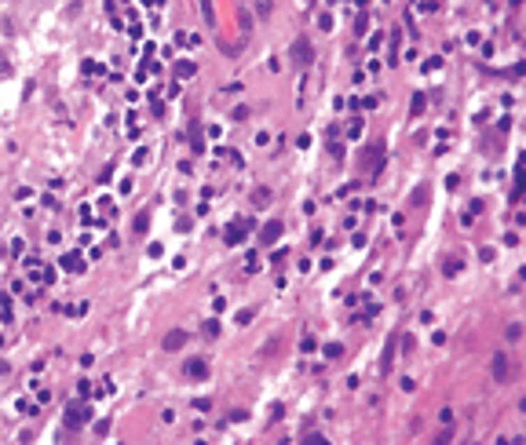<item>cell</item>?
<instances>
[{"mask_svg": "<svg viewBox=\"0 0 526 445\" xmlns=\"http://www.w3.org/2000/svg\"><path fill=\"white\" fill-rule=\"evenodd\" d=\"M289 62H293V66H300V70H307L311 62H314V47H311L307 37H296V40H293V47H289Z\"/></svg>", "mask_w": 526, "mask_h": 445, "instance_id": "obj_1", "label": "cell"}, {"mask_svg": "<svg viewBox=\"0 0 526 445\" xmlns=\"http://www.w3.org/2000/svg\"><path fill=\"white\" fill-rule=\"evenodd\" d=\"M88 420H92L88 402H70V405H66V427H70V431H81Z\"/></svg>", "mask_w": 526, "mask_h": 445, "instance_id": "obj_2", "label": "cell"}, {"mask_svg": "<svg viewBox=\"0 0 526 445\" xmlns=\"http://www.w3.org/2000/svg\"><path fill=\"white\" fill-rule=\"evenodd\" d=\"M183 376L205 379V376H209V361H205V358H187V361H183Z\"/></svg>", "mask_w": 526, "mask_h": 445, "instance_id": "obj_3", "label": "cell"}, {"mask_svg": "<svg viewBox=\"0 0 526 445\" xmlns=\"http://www.w3.org/2000/svg\"><path fill=\"white\" fill-rule=\"evenodd\" d=\"M490 372H493V379H501V384H504L508 376H512V365H508V354H504V351H497V354H493V361H490Z\"/></svg>", "mask_w": 526, "mask_h": 445, "instance_id": "obj_4", "label": "cell"}, {"mask_svg": "<svg viewBox=\"0 0 526 445\" xmlns=\"http://www.w3.org/2000/svg\"><path fill=\"white\" fill-rule=\"evenodd\" d=\"M249 230H252V222L242 219V222H234V227H227V234H223V237H227V245H242Z\"/></svg>", "mask_w": 526, "mask_h": 445, "instance_id": "obj_5", "label": "cell"}, {"mask_svg": "<svg viewBox=\"0 0 526 445\" xmlns=\"http://www.w3.org/2000/svg\"><path fill=\"white\" fill-rule=\"evenodd\" d=\"M172 73L180 77V81H190V77L198 73V62H190V59H175V62H172Z\"/></svg>", "mask_w": 526, "mask_h": 445, "instance_id": "obj_6", "label": "cell"}, {"mask_svg": "<svg viewBox=\"0 0 526 445\" xmlns=\"http://www.w3.org/2000/svg\"><path fill=\"white\" fill-rule=\"evenodd\" d=\"M282 230H285V227H282V222H278V219H270V222H267V227L260 230V245H275V241H278V237H282Z\"/></svg>", "mask_w": 526, "mask_h": 445, "instance_id": "obj_7", "label": "cell"}, {"mask_svg": "<svg viewBox=\"0 0 526 445\" xmlns=\"http://www.w3.org/2000/svg\"><path fill=\"white\" fill-rule=\"evenodd\" d=\"M187 340H190V336H187L183 329H172L168 336H165V343H161V347H165V351H183V347H187Z\"/></svg>", "mask_w": 526, "mask_h": 445, "instance_id": "obj_8", "label": "cell"}, {"mask_svg": "<svg viewBox=\"0 0 526 445\" xmlns=\"http://www.w3.org/2000/svg\"><path fill=\"white\" fill-rule=\"evenodd\" d=\"M59 263H62V270H70V274H85V259L77 256V252H66Z\"/></svg>", "mask_w": 526, "mask_h": 445, "instance_id": "obj_9", "label": "cell"}, {"mask_svg": "<svg viewBox=\"0 0 526 445\" xmlns=\"http://www.w3.org/2000/svg\"><path fill=\"white\" fill-rule=\"evenodd\" d=\"M395 343H398V340L391 336V340H388V347H384V358H380V372H384V376L391 372V365H395Z\"/></svg>", "mask_w": 526, "mask_h": 445, "instance_id": "obj_10", "label": "cell"}, {"mask_svg": "<svg viewBox=\"0 0 526 445\" xmlns=\"http://www.w3.org/2000/svg\"><path fill=\"white\" fill-rule=\"evenodd\" d=\"M252 204H256V209H267V204H270V190H267V186L252 190Z\"/></svg>", "mask_w": 526, "mask_h": 445, "instance_id": "obj_11", "label": "cell"}, {"mask_svg": "<svg viewBox=\"0 0 526 445\" xmlns=\"http://www.w3.org/2000/svg\"><path fill=\"white\" fill-rule=\"evenodd\" d=\"M460 270H465V263H460V259H446V263H442V274H446V278H457Z\"/></svg>", "mask_w": 526, "mask_h": 445, "instance_id": "obj_12", "label": "cell"}, {"mask_svg": "<svg viewBox=\"0 0 526 445\" xmlns=\"http://www.w3.org/2000/svg\"><path fill=\"white\" fill-rule=\"evenodd\" d=\"M201 336H209V340H216V336H219V322H216V317L201 322Z\"/></svg>", "mask_w": 526, "mask_h": 445, "instance_id": "obj_13", "label": "cell"}, {"mask_svg": "<svg viewBox=\"0 0 526 445\" xmlns=\"http://www.w3.org/2000/svg\"><path fill=\"white\" fill-rule=\"evenodd\" d=\"M270 11H275V0H256V15H260V19H270Z\"/></svg>", "mask_w": 526, "mask_h": 445, "instance_id": "obj_14", "label": "cell"}, {"mask_svg": "<svg viewBox=\"0 0 526 445\" xmlns=\"http://www.w3.org/2000/svg\"><path fill=\"white\" fill-rule=\"evenodd\" d=\"M424 106H428V99L417 91V95H413V110H409V114H413V117H421V114H424Z\"/></svg>", "mask_w": 526, "mask_h": 445, "instance_id": "obj_15", "label": "cell"}, {"mask_svg": "<svg viewBox=\"0 0 526 445\" xmlns=\"http://www.w3.org/2000/svg\"><path fill=\"white\" fill-rule=\"evenodd\" d=\"M198 4H201V15H205V22H216V11H212V0H198Z\"/></svg>", "mask_w": 526, "mask_h": 445, "instance_id": "obj_16", "label": "cell"}, {"mask_svg": "<svg viewBox=\"0 0 526 445\" xmlns=\"http://www.w3.org/2000/svg\"><path fill=\"white\" fill-rule=\"evenodd\" d=\"M238 22H242V33L249 37V33H252V15H249V11H242V15H238Z\"/></svg>", "mask_w": 526, "mask_h": 445, "instance_id": "obj_17", "label": "cell"}, {"mask_svg": "<svg viewBox=\"0 0 526 445\" xmlns=\"http://www.w3.org/2000/svg\"><path fill=\"white\" fill-rule=\"evenodd\" d=\"M362 135V121L355 117V121H347V139H358Z\"/></svg>", "mask_w": 526, "mask_h": 445, "instance_id": "obj_18", "label": "cell"}, {"mask_svg": "<svg viewBox=\"0 0 526 445\" xmlns=\"http://www.w3.org/2000/svg\"><path fill=\"white\" fill-rule=\"evenodd\" d=\"M278 343H282V340H270L263 351H260V358H275V354H278Z\"/></svg>", "mask_w": 526, "mask_h": 445, "instance_id": "obj_19", "label": "cell"}, {"mask_svg": "<svg viewBox=\"0 0 526 445\" xmlns=\"http://www.w3.org/2000/svg\"><path fill=\"white\" fill-rule=\"evenodd\" d=\"M77 394H81V398H92V394H95V387L88 384V379H81V384H77Z\"/></svg>", "mask_w": 526, "mask_h": 445, "instance_id": "obj_20", "label": "cell"}, {"mask_svg": "<svg viewBox=\"0 0 526 445\" xmlns=\"http://www.w3.org/2000/svg\"><path fill=\"white\" fill-rule=\"evenodd\" d=\"M256 266H260L256 252H249V259H245V274H256Z\"/></svg>", "mask_w": 526, "mask_h": 445, "instance_id": "obj_21", "label": "cell"}, {"mask_svg": "<svg viewBox=\"0 0 526 445\" xmlns=\"http://www.w3.org/2000/svg\"><path fill=\"white\" fill-rule=\"evenodd\" d=\"M150 227V216H136V234H147Z\"/></svg>", "mask_w": 526, "mask_h": 445, "instance_id": "obj_22", "label": "cell"}, {"mask_svg": "<svg viewBox=\"0 0 526 445\" xmlns=\"http://www.w3.org/2000/svg\"><path fill=\"white\" fill-rule=\"evenodd\" d=\"M340 354H344L340 343H326V358H340Z\"/></svg>", "mask_w": 526, "mask_h": 445, "instance_id": "obj_23", "label": "cell"}, {"mask_svg": "<svg viewBox=\"0 0 526 445\" xmlns=\"http://www.w3.org/2000/svg\"><path fill=\"white\" fill-rule=\"evenodd\" d=\"M428 201V186H417L413 190V204H424Z\"/></svg>", "mask_w": 526, "mask_h": 445, "instance_id": "obj_24", "label": "cell"}, {"mask_svg": "<svg viewBox=\"0 0 526 445\" xmlns=\"http://www.w3.org/2000/svg\"><path fill=\"white\" fill-rule=\"evenodd\" d=\"M365 29H370V19H365V15H358V22H355V33L362 37V33H365Z\"/></svg>", "mask_w": 526, "mask_h": 445, "instance_id": "obj_25", "label": "cell"}, {"mask_svg": "<svg viewBox=\"0 0 526 445\" xmlns=\"http://www.w3.org/2000/svg\"><path fill=\"white\" fill-rule=\"evenodd\" d=\"M95 435L106 438V435H110V420H99V423H95Z\"/></svg>", "mask_w": 526, "mask_h": 445, "instance_id": "obj_26", "label": "cell"}, {"mask_svg": "<svg viewBox=\"0 0 526 445\" xmlns=\"http://www.w3.org/2000/svg\"><path fill=\"white\" fill-rule=\"evenodd\" d=\"M421 11H428V15L439 11V0H421Z\"/></svg>", "mask_w": 526, "mask_h": 445, "instance_id": "obj_27", "label": "cell"}, {"mask_svg": "<svg viewBox=\"0 0 526 445\" xmlns=\"http://www.w3.org/2000/svg\"><path fill=\"white\" fill-rule=\"evenodd\" d=\"M377 103H380V95H365V99H362L365 110H377Z\"/></svg>", "mask_w": 526, "mask_h": 445, "instance_id": "obj_28", "label": "cell"}, {"mask_svg": "<svg viewBox=\"0 0 526 445\" xmlns=\"http://www.w3.org/2000/svg\"><path fill=\"white\" fill-rule=\"evenodd\" d=\"M231 117H234V121H245V117H249V106H234Z\"/></svg>", "mask_w": 526, "mask_h": 445, "instance_id": "obj_29", "label": "cell"}, {"mask_svg": "<svg viewBox=\"0 0 526 445\" xmlns=\"http://www.w3.org/2000/svg\"><path fill=\"white\" fill-rule=\"evenodd\" d=\"M523 336V325L516 322V325H508V340H519Z\"/></svg>", "mask_w": 526, "mask_h": 445, "instance_id": "obj_30", "label": "cell"}, {"mask_svg": "<svg viewBox=\"0 0 526 445\" xmlns=\"http://www.w3.org/2000/svg\"><path fill=\"white\" fill-rule=\"evenodd\" d=\"M307 445H326V435H304Z\"/></svg>", "mask_w": 526, "mask_h": 445, "instance_id": "obj_31", "label": "cell"}, {"mask_svg": "<svg viewBox=\"0 0 526 445\" xmlns=\"http://www.w3.org/2000/svg\"><path fill=\"white\" fill-rule=\"evenodd\" d=\"M19 409H22V412H26V416H34V412H37V405H34V402H26V398H22V402H19Z\"/></svg>", "mask_w": 526, "mask_h": 445, "instance_id": "obj_32", "label": "cell"}, {"mask_svg": "<svg viewBox=\"0 0 526 445\" xmlns=\"http://www.w3.org/2000/svg\"><path fill=\"white\" fill-rule=\"evenodd\" d=\"M231 420H234V423H242V420H249V412H245V409H234V412H231Z\"/></svg>", "mask_w": 526, "mask_h": 445, "instance_id": "obj_33", "label": "cell"}, {"mask_svg": "<svg viewBox=\"0 0 526 445\" xmlns=\"http://www.w3.org/2000/svg\"><path fill=\"white\" fill-rule=\"evenodd\" d=\"M194 409H198V412H209V409H212V402H209V398H198V402H194Z\"/></svg>", "mask_w": 526, "mask_h": 445, "instance_id": "obj_34", "label": "cell"}, {"mask_svg": "<svg viewBox=\"0 0 526 445\" xmlns=\"http://www.w3.org/2000/svg\"><path fill=\"white\" fill-rule=\"evenodd\" d=\"M85 73H103V66H99V62H92V59H88V62H85Z\"/></svg>", "mask_w": 526, "mask_h": 445, "instance_id": "obj_35", "label": "cell"}, {"mask_svg": "<svg viewBox=\"0 0 526 445\" xmlns=\"http://www.w3.org/2000/svg\"><path fill=\"white\" fill-rule=\"evenodd\" d=\"M300 351H314V336H304V340H300Z\"/></svg>", "mask_w": 526, "mask_h": 445, "instance_id": "obj_36", "label": "cell"}, {"mask_svg": "<svg viewBox=\"0 0 526 445\" xmlns=\"http://www.w3.org/2000/svg\"><path fill=\"white\" fill-rule=\"evenodd\" d=\"M0 73H11V62H8V55L0 52Z\"/></svg>", "mask_w": 526, "mask_h": 445, "instance_id": "obj_37", "label": "cell"}]
</instances>
